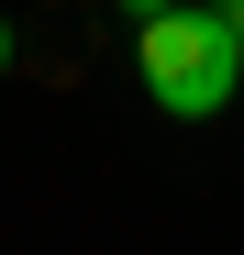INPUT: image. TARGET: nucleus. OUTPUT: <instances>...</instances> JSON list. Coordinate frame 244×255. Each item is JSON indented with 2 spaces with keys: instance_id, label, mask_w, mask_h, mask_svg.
I'll return each mask as SVG.
<instances>
[{
  "instance_id": "obj_2",
  "label": "nucleus",
  "mask_w": 244,
  "mask_h": 255,
  "mask_svg": "<svg viewBox=\"0 0 244 255\" xmlns=\"http://www.w3.org/2000/svg\"><path fill=\"white\" fill-rule=\"evenodd\" d=\"M111 11H122V22H133V33H144V22H167V11H178V0H111Z\"/></svg>"
},
{
  "instance_id": "obj_3",
  "label": "nucleus",
  "mask_w": 244,
  "mask_h": 255,
  "mask_svg": "<svg viewBox=\"0 0 244 255\" xmlns=\"http://www.w3.org/2000/svg\"><path fill=\"white\" fill-rule=\"evenodd\" d=\"M0 78H11V22H0Z\"/></svg>"
},
{
  "instance_id": "obj_1",
  "label": "nucleus",
  "mask_w": 244,
  "mask_h": 255,
  "mask_svg": "<svg viewBox=\"0 0 244 255\" xmlns=\"http://www.w3.org/2000/svg\"><path fill=\"white\" fill-rule=\"evenodd\" d=\"M133 56H144L155 111H178V122H211V111L244 89V33H233L222 0H178L167 22H144V33H133Z\"/></svg>"
},
{
  "instance_id": "obj_4",
  "label": "nucleus",
  "mask_w": 244,
  "mask_h": 255,
  "mask_svg": "<svg viewBox=\"0 0 244 255\" xmlns=\"http://www.w3.org/2000/svg\"><path fill=\"white\" fill-rule=\"evenodd\" d=\"M222 11H233V33H244V0H222Z\"/></svg>"
}]
</instances>
